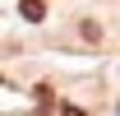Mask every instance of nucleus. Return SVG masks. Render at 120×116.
<instances>
[{
	"label": "nucleus",
	"instance_id": "nucleus-1",
	"mask_svg": "<svg viewBox=\"0 0 120 116\" xmlns=\"http://www.w3.org/2000/svg\"><path fill=\"white\" fill-rule=\"evenodd\" d=\"M19 9H23V19H32V23H37V19H42V0H23Z\"/></svg>",
	"mask_w": 120,
	"mask_h": 116
}]
</instances>
